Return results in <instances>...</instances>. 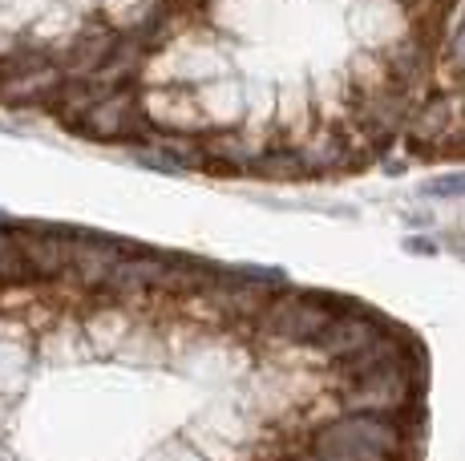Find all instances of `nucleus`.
I'll return each mask as SVG.
<instances>
[{
  "label": "nucleus",
  "mask_w": 465,
  "mask_h": 461,
  "mask_svg": "<svg viewBox=\"0 0 465 461\" xmlns=\"http://www.w3.org/2000/svg\"><path fill=\"white\" fill-rule=\"evenodd\" d=\"M461 255H465V235H461Z\"/></svg>",
  "instance_id": "9b49d317"
},
{
  "label": "nucleus",
  "mask_w": 465,
  "mask_h": 461,
  "mask_svg": "<svg viewBox=\"0 0 465 461\" xmlns=\"http://www.w3.org/2000/svg\"><path fill=\"white\" fill-rule=\"evenodd\" d=\"M283 461H324L316 454V449H303V454H292V457H283Z\"/></svg>",
  "instance_id": "9d476101"
},
{
  "label": "nucleus",
  "mask_w": 465,
  "mask_h": 461,
  "mask_svg": "<svg viewBox=\"0 0 465 461\" xmlns=\"http://www.w3.org/2000/svg\"><path fill=\"white\" fill-rule=\"evenodd\" d=\"M421 191L429 199H465V171L458 174H437V179H429Z\"/></svg>",
  "instance_id": "6e6552de"
},
{
  "label": "nucleus",
  "mask_w": 465,
  "mask_h": 461,
  "mask_svg": "<svg viewBox=\"0 0 465 461\" xmlns=\"http://www.w3.org/2000/svg\"><path fill=\"white\" fill-rule=\"evenodd\" d=\"M389 320L377 312H364V308L348 304L344 312L336 316L332 324H328V332L320 336L316 344V357L328 360V365H344V360H352L356 352H364L369 344H377L384 332H389Z\"/></svg>",
  "instance_id": "7ed1b4c3"
},
{
  "label": "nucleus",
  "mask_w": 465,
  "mask_h": 461,
  "mask_svg": "<svg viewBox=\"0 0 465 461\" xmlns=\"http://www.w3.org/2000/svg\"><path fill=\"white\" fill-rule=\"evenodd\" d=\"M82 230L69 227H29L21 235L25 255H29V268L37 283H61L74 276V247Z\"/></svg>",
  "instance_id": "20e7f679"
},
{
  "label": "nucleus",
  "mask_w": 465,
  "mask_h": 461,
  "mask_svg": "<svg viewBox=\"0 0 465 461\" xmlns=\"http://www.w3.org/2000/svg\"><path fill=\"white\" fill-rule=\"evenodd\" d=\"M166 263H170V255L130 247V251L118 260V268L110 271V280H105V296H118V299H146V296H154V291H163Z\"/></svg>",
  "instance_id": "39448f33"
},
{
  "label": "nucleus",
  "mask_w": 465,
  "mask_h": 461,
  "mask_svg": "<svg viewBox=\"0 0 465 461\" xmlns=\"http://www.w3.org/2000/svg\"><path fill=\"white\" fill-rule=\"evenodd\" d=\"M130 251V243L122 239H110V235H77V247H74V280L77 288L85 291H105V280L110 271L118 268V260Z\"/></svg>",
  "instance_id": "423d86ee"
},
{
  "label": "nucleus",
  "mask_w": 465,
  "mask_h": 461,
  "mask_svg": "<svg viewBox=\"0 0 465 461\" xmlns=\"http://www.w3.org/2000/svg\"><path fill=\"white\" fill-rule=\"evenodd\" d=\"M461 154H465V134H461Z\"/></svg>",
  "instance_id": "f8f14e48"
},
{
  "label": "nucleus",
  "mask_w": 465,
  "mask_h": 461,
  "mask_svg": "<svg viewBox=\"0 0 465 461\" xmlns=\"http://www.w3.org/2000/svg\"><path fill=\"white\" fill-rule=\"evenodd\" d=\"M405 251H413V255H433L437 247L429 243V239H409V243H405Z\"/></svg>",
  "instance_id": "1a4fd4ad"
},
{
  "label": "nucleus",
  "mask_w": 465,
  "mask_h": 461,
  "mask_svg": "<svg viewBox=\"0 0 465 461\" xmlns=\"http://www.w3.org/2000/svg\"><path fill=\"white\" fill-rule=\"evenodd\" d=\"M437 85H461L465 82V16L453 25V33L441 41V57H437Z\"/></svg>",
  "instance_id": "0eeeda50"
},
{
  "label": "nucleus",
  "mask_w": 465,
  "mask_h": 461,
  "mask_svg": "<svg viewBox=\"0 0 465 461\" xmlns=\"http://www.w3.org/2000/svg\"><path fill=\"white\" fill-rule=\"evenodd\" d=\"M348 308V299H336L328 291H275L263 304V312L255 316V332L263 340L296 344V348H316L320 336L328 332V324Z\"/></svg>",
  "instance_id": "f03ea898"
},
{
  "label": "nucleus",
  "mask_w": 465,
  "mask_h": 461,
  "mask_svg": "<svg viewBox=\"0 0 465 461\" xmlns=\"http://www.w3.org/2000/svg\"><path fill=\"white\" fill-rule=\"evenodd\" d=\"M417 425H421V417L340 409L312 429L308 449H316L324 461H413Z\"/></svg>",
  "instance_id": "f257e3e1"
}]
</instances>
